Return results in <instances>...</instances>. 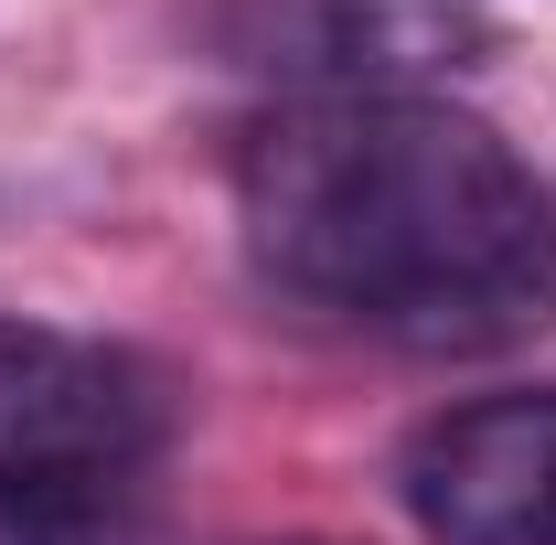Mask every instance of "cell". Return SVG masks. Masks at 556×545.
Here are the masks:
<instances>
[{
	"label": "cell",
	"instance_id": "obj_5",
	"mask_svg": "<svg viewBox=\"0 0 556 545\" xmlns=\"http://www.w3.org/2000/svg\"><path fill=\"white\" fill-rule=\"evenodd\" d=\"M0 545H172V524L129 481H65V492H0Z\"/></svg>",
	"mask_w": 556,
	"mask_h": 545
},
{
	"label": "cell",
	"instance_id": "obj_3",
	"mask_svg": "<svg viewBox=\"0 0 556 545\" xmlns=\"http://www.w3.org/2000/svg\"><path fill=\"white\" fill-rule=\"evenodd\" d=\"M396 503L428 545H556V385H492L417 417Z\"/></svg>",
	"mask_w": 556,
	"mask_h": 545
},
{
	"label": "cell",
	"instance_id": "obj_1",
	"mask_svg": "<svg viewBox=\"0 0 556 545\" xmlns=\"http://www.w3.org/2000/svg\"><path fill=\"white\" fill-rule=\"evenodd\" d=\"M236 246L278 310L482 364L556 332V182L450 97H278L236 139Z\"/></svg>",
	"mask_w": 556,
	"mask_h": 545
},
{
	"label": "cell",
	"instance_id": "obj_4",
	"mask_svg": "<svg viewBox=\"0 0 556 545\" xmlns=\"http://www.w3.org/2000/svg\"><path fill=\"white\" fill-rule=\"evenodd\" d=\"M225 65L278 75L289 97H396L471 65L492 22L471 0H225L214 11Z\"/></svg>",
	"mask_w": 556,
	"mask_h": 545
},
{
	"label": "cell",
	"instance_id": "obj_2",
	"mask_svg": "<svg viewBox=\"0 0 556 545\" xmlns=\"http://www.w3.org/2000/svg\"><path fill=\"white\" fill-rule=\"evenodd\" d=\"M172 439V385L129 342L65 321H0V492L139 481Z\"/></svg>",
	"mask_w": 556,
	"mask_h": 545
}]
</instances>
